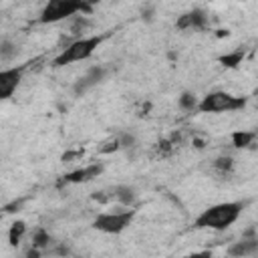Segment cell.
Masks as SVG:
<instances>
[{
  "mask_svg": "<svg viewBox=\"0 0 258 258\" xmlns=\"http://www.w3.org/2000/svg\"><path fill=\"white\" fill-rule=\"evenodd\" d=\"M244 105H246L244 97H236L226 91H214V93H208L198 103V109L202 113H224V111H238Z\"/></svg>",
  "mask_w": 258,
  "mask_h": 258,
  "instance_id": "3957f363",
  "label": "cell"
},
{
  "mask_svg": "<svg viewBox=\"0 0 258 258\" xmlns=\"http://www.w3.org/2000/svg\"><path fill=\"white\" fill-rule=\"evenodd\" d=\"M111 200L119 202L121 206H131V204L135 202V191H133V187H129V185H117V187L111 191Z\"/></svg>",
  "mask_w": 258,
  "mask_h": 258,
  "instance_id": "8fae6325",
  "label": "cell"
},
{
  "mask_svg": "<svg viewBox=\"0 0 258 258\" xmlns=\"http://www.w3.org/2000/svg\"><path fill=\"white\" fill-rule=\"evenodd\" d=\"M46 244H48V234L42 232V230H36V234H34V248L46 246Z\"/></svg>",
  "mask_w": 258,
  "mask_h": 258,
  "instance_id": "9a60e30c",
  "label": "cell"
},
{
  "mask_svg": "<svg viewBox=\"0 0 258 258\" xmlns=\"http://www.w3.org/2000/svg\"><path fill=\"white\" fill-rule=\"evenodd\" d=\"M91 6L83 4V2H73V0H50L42 12H40V22L42 24H50V22H58L64 18L75 16L77 12H89Z\"/></svg>",
  "mask_w": 258,
  "mask_h": 258,
  "instance_id": "277c9868",
  "label": "cell"
},
{
  "mask_svg": "<svg viewBox=\"0 0 258 258\" xmlns=\"http://www.w3.org/2000/svg\"><path fill=\"white\" fill-rule=\"evenodd\" d=\"M103 36H87V38H79L75 42H71L54 60L52 64L54 67H64V64H71V62H79V60H87L95 50L97 46L101 44Z\"/></svg>",
  "mask_w": 258,
  "mask_h": 258,
  "instance_id": "7a4b0ae2",
  "label": "cell"
},
{
  "mask_svg": "<svg viewBox=\"0 0 258 258\" xmlns=\"http://www.w3.org/2000/svg\"><path fill=\"white\" fill-rule=\"evenodd\" d=\"M26 232V226H24V222H14L12 224V228H10V234H8V238H10V244H18L20 242V238H22V234Z\"/></svg>",
  "mask_w": 258,
  "mask_h": 258,
  "instance_id": "7c38bea8",
  "label": "cell"
},
{
  "mask_svg": "<svg viewBox=\"0 0 258 258\" xmlns=\"http://www.w3.org/2000/svg\"><path fill=\"white\" fill-rule=\"evenodd\" d=\"M185 258H212V252H210V250H202V252H194V254H187Z\"/></svg>",
  "mask_w": 258,
  "mask_h": 258,
  "instance_id": "ac0fdd59",
  "label": "cell"
},
{
  "mask_svg": "<svg viewBox=\"0 0 258 258\" xmlns=\"http://www.w3.org/2000/svg\"><path fill=\"white\" fill-rule=\"evenodd\" d=\"M24 258H40V252H38V248H34V246H32V248L26 252V256H24Z\"/></svg>",
  "mask_w": 258,
  "mask_h": 258,
  "instance_id": "d6986e66",
  "label": "cell"
},
{
  "mask_svg": "<svg viewBox=\"0 0 258 258\" xmlns=\"http://www.w3.org/2000/svg\"><path fill=\"white\" fill-rule=\"evenodd\" d=\"M206 24V16H204V12H200V10H194V12H189V14H183L179 20H177V26L179 28H202Z\"/></svg>",
  "mask_w": 258,
  "mask_h": 258,
  "instance_id": "9c48e42d",
  "label": "cell"
},
{
  "mask_svg": "<svg viewBox=\"0 0 258 258\" xmlns=\"http://www.w3.org/2000/svg\"><path fill=\"white\" fill-rule=\"evenodd\" d=\"M258 250V238H252V240H240L236 242L234 246H230V256H248L252 252Z\"/></svg>",
  "mask_w": 258,
  "mask_h": 258,
  "instance_id": "30bf717a",
  "label": "cell"
},
{
  "mask_svg": "<svg viewBox=\"0 0 258 258\" xmlns=\"http://www.w3.org/2000/svg\"><path fill=\"white\" fill-rule=\"evenodd\" d=\"M101 171H103V165L101 163H93V165H87V167H81V169H75V171L67 173L64 181H69V183H83V181H89V179L97 177Z\"/></svg>",
  "mask_w": 258,
  "mask_h": 258,
  "instance_id": "ba28073f",
  "label": "cell"
},
{
  "mask_svg": "<svg viewBox=\"0 0 258 258\" xmlns=\"http://www.w3.org/2000/svg\"><path fill=\"white\" fill-rule=\"evenodd\" d=\"M216 165L222 167V169H230V167H232V159H230V157H220Z\"/></svg>",
  "mask_w": 258,
  "mask_h": 258,
  "instance_id": "e0dca14e",
  "label": "cell"
},
{
  "mask_svg": "<svg viewBox=\"0 0 258 258\" xmlns=\"http://www.w3.org/2000/svg\"><path fill=\"white\" fill-rule=\"evenodd\" d=\"M103 77H105V69H103V67H93V69H89V71L75 83V93L81 95V93L89 91L91 87H95L97 83H101Z\"/></svg>",
  "mask_w": 258,
  "mask_h": 258,
  "instance_id": "52a82bcc",
  "label": "cell"
},
{
  "mask_svg": "<svg viewBox=\"0 0 258 258\" xmlns=\"http://www.w3.org/2000/svg\"><path fill=\"white\" fill-rule=\"evenodd\" d=\"M252 139H254V133H242V131H238V133L232 135V141H234L236 147H246V145L252 143Z\"/></svg>",
  "mask_w": 258,
  "mask_h": 258,
  "instance_id": "4fadbf2b",
  "label": "cell"
},
{
  "mask_svg": "<svg viewBox=\"0 0 258 258\" xmlns=\"http://www.w3.org/2000/svg\"><path fill=\"white\" fill-rule=\"evenodd\" d=\"M22 71L24 67H14V69H4L0 73V97L2 99H10L12 93L16 91L20 79H22Z\"/></svg>",
  "mask_w": 258,
  "mask_h": 258,
  "instance_id": "8992f818",
  "label": "cell"
},
{
  "mask_svg": "<svg viewBox=\"0 0 258 258\" xmlns=\"http://www.w3.org/2000/svg\"><path fill=\"white\" fill-rule=\"evenodd\" d=\"M179 105H181L183 109H194V107H198V105H196V99H194V95H189V93H183V95H181V99H179Z\"/></svg>",
  "mask_w": 258,
  "mask_h": 258,
  "instance_id": "5bb4252c",
  "label": "cell"
},
{
  "mask_svg": "<svg viewBox=\"0 0 258 258\" xmlns=\"http://www.w3.org/2000/svg\"><path fill=\"white\" fill-rule=\"evenodd\" d=\"M244 204L240 202H224V204H216L210 206L208 210H204L198 218H196V228H208V230H226L230 228L242 214Z\"/></svg>",
  "mask_w": 258,
  "mask_h": 258,
  "instance_id": "6da1fadb",
  "label": "cell"
},
{
  "mask_svg": "<svg viewBox=\"0 0 258 258\" xmlns=\"http://www.w3.org/2000/svg\"><path fill=\"white\" fill-rule=\"evenodd\" d=\"M135 212L133 210H115V212H105V214H99L93 222V228L99 230V232H105V234H119L123 232L131 220H133Z\"/></svg>",
  "mask_w": 258,
  "mask_h": 258,
  "instance_id": "5b68a950",
  "label": "cell"
},
{
  "mask_svg": "<svg viewBox=\"0 0 258 258\" xmlns=\"http://www.w3.org/2000/svg\"><path fill=\"white\" fill-rule=\"evenodd\" d=\"M240 58H242V54H240V52H236V54H228V56H222L220 60H222L226 67H236V64L240 62Z\"/></svg>",
  "mask_w": 258,
  "mask_h": 258,
  "instance_id": "2e32d148",
  "label": "cell"
}]
</instances>
